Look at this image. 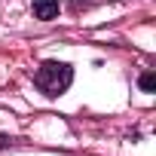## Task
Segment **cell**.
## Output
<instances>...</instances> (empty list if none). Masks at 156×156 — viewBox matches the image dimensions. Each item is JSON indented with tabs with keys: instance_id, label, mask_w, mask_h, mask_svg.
<instances>
[{
	"instance_id": "6da1fadb",
	"label": "cell",
	"mask_w": 156,
	"mask_h": 156,
	"mask_svg": "<svg viewBox=\"0 0 156 156\" xmlns=\"http://www.w3.org/2000/svg\"><path fill=\"white\" fill-rule=\"evenodd\" d=\"M70 83H73V67L64 64V61H43L34 70V86L49 98L64 95L70 89Z\"/></svg>"
},
{
	"instance_id": "7a4b0ae2",
	"label": "cell",
	"mask_w": 156,
	"mask_h": 156,
	"mask_svg": "<svg viewBox=\"0 0 156 156\" xmlns=\"http://www.w3.org/2000/svg\"><path fill=\"white\" fill-rule=\"evenodd\" d=\"M58 16V0H34V19L49 22Z\"/></svg>"
},
{
	"instance_id": "3957f363",
	"label": "cell",
	"mask_w": 156,
	"mask_h": 156,
	"mask_svg": "<svg viewBox=\"0 0 156 156\" xmlns=\"http://www.w3.org/2000/svg\"><path fill=\"white\" fill-rule=\"evenodd\" d=\"M138 86H141L144 92H156V73H153V70L141 73V76H138Z\"/></svg>"
}]
</instances>
